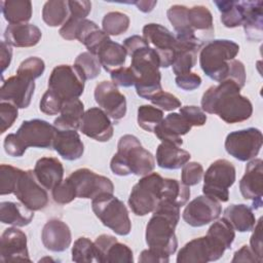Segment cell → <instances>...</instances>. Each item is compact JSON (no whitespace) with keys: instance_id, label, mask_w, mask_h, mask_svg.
Instances as JSON below:
<instances>
[{"instance_id":"1","label":"cell","mask_w":263,"mask_h":263,"mask_svg":"<svg viewBox=\"0 0 263 263\" xmlns=\"http://www.w3.org/2000/svg\"><path fill=\"white\" fill-rule=\"evenodd\" d=\"M240 89L231 80L211 86L202 95L201 109L209 114L218 115L226 123L248 120L253 114V105L247 97L240 95Z\"/></svg>"},{"instance_id":"2","label":"cell","mask_w":263,"mask_h":263,"mask_svg":"<svg viewBox=\"0 0 263 263\" xmlns=\"http://www.w3.org/2000/svg\"><path fill=\"white\" fill-rule=\"evenodd\" d=\"M179 220V206L167 200L159 201L146 225L145 238L149 249L168 257L175 254L178 248L175 229Z\"/></svg>"},{"instance_id":"3","label":"cell","mask_w":263,"mask_h":263,"mask_svg":"<svg viewBox=\"0 0 263 263\" xmlns=\"http://www.w3.org/2000/svg\"><path fill=\"white\" fill-rule=\"evenodd\" d=\"M154 167V156L142 146L137 137L124 135L119 139L117 152L110 161V168L113 174L120 177L132 174L143 177L152 173Z\"/></svg>"},{"instance_id":"4","label":"cell","mask_w":263,"mask_h":263,"mask_svg":"<svg viewBox=\"0 0 263 263\" xmlns=\"http://www.w3.org/2000/svg\"><path fill=\"white\" fill-rule=\"evenodd\" d=\"M129 57L130 68L137 76L136 91L139 97L150 101L153 96L162 91L159 57L150 45L137 49Z\"/></svg>"},{"instance_id":"5","label":"cell","mask_w":263,"mask_h":263,"mask_svg":"<svg viewBox=\"0 0 263 263\" xmlns=\"http://www.w3.org/2000/svg\"><path fill=\"white\" fill-rule=\"evenodd\" d=\"M239 52V45L229 39H215L201 47L199 65L203 73L217 82L227 79L231 61Z\"/></svg>"},{"instance_id":"6","label":"cell","mask_w":263,"mask_h":263,"mask_svg":"<svg viewBox=\"0 0 263 263\" xmlns=\"http://www.w3.org/2000/svg\"><path fill=\"white\" fill-rule=\"evenodd\" d=\"M91 209L103 225L114 233L120 236L129 234L132 222L128 211L123 201L113 193H103L95 197L91 201Z\"/></svg>"},{"instance_id":"7","label":"cell","mask_w":263,"mask_h":263,"mask_svg":"<svg viewBox=\"0 0 263 263\" xmlns=\"http://www.w3.org/2000/svg\"><path fill=\"white\" fill-rule=\"evenodd\" d=\"M163 180L164 178L159 174L150 173L143 176L133 187L128 197V205L135 215L142 217L153 213L161 200Z\"/></svg>"},{"instance_id":"8","label":"cell","mask_w":263,"mask_h":263,"mask_svg":"<svg viewBox=\"0 0 263 263\" xmlns=\"http://www.w3.org/2000/svg\"><path fill=\"white\" fill-rule=\"evenodd\" d=\"M236 171L227 159H217L208 167L203 176L202 192L220 202L229 199V188L234 184Z\"/></svg>"},{"instance_id":"9","label":"cell","mask_w":263,"mask_h":263,"mask_svg":"<svg viewBox=\"0 0 263 263\" xmlns=\"http://www.w3.org/2000/svg\"><path fill=\"white\" fill-rule=\"evenodd\" d=\"M262 144L261 130L256 127H249L228 134L224 146L226 152L235 159L249 161L259 154Z\"/></svg>"},{"instance_id":"10","label":"cell","mask_w":263,"mask_h":263,"mask_svg":"<svg viewBox=\"0 0 263 263\" xmlns=\"http://www.w3.org/2000/svg\"><path fill=\"white\" fill-rule=\"evenodd\" d=\"M84 82L85 80L74 65H59L49 75L48 89L65 101L79 98L83 93Z\"/></svg>"},{"instance_id":"11","label":"cell","mask_w":263,"mask_h":263,"mask_svg":"<svg viewBox=\"0 0 263 263\" xmlns=\"http://www.w3.org/2000/svg\"><path fill=\"white\" fill-rule=\"evenodd\" d=\"M55 135L57 128L53 124L37 118L23 121L15 133L17 141L25 150L29 147L53 149Z\"/></svg>"},{"instance_id":"12","label":"cell","mask_w":263,"mask_h":263,"mask_svg":"<svg viewBox=\"0 0 263 263\" xmlns=\"http://www.w3.org/2000/svg\"><path fill=\"white\" fill-rule=\"evenodd\" d=\"M68 179L71 181L78 198L93 199L100 194L114 192V185L109 178L98 175L86 167L74 171Z\"/></svg>"},{"instance_id":"13","label":"cell","mask_w":263,"mask_h":263,"mask_svg":"<svg viewBox=\"0 0 263 263\" xmlns=\"http://www.w3.org/2000/svg\"><path fill=\"white\" fill-rule=\"evenodd\" d=\"M142 32L143 38L149 45L152 44V48L157 52L160 67L168 68L172 66L177 49L176 36L162 25L155 23L145 25Z\"/></svg>"},{"instance_id":"14","label":"cell","mask_w":263,"mask_h":263,"mask_svg":"<svg viewBox=\"0 0 263 263\" xmlns=\"http://www.w3.org/2000/svg\"><path fill=\"white\" fill-rule=\"evenodd\" d=\"M225 249L208 235L188 241L178 253V263H206L219 260Z\"/></svg>"},{"instance_id":"15","label":"cell","mask_w":263,"mask_h":263,"mask_svg":"<svg viewBox=\"0 0 263 263\" xmlns=\"http://www.w3.org/2000/svg\"><path fill=\"white\" fill-rule=\"evenodd\" d=\"M13 194L20 202L34 212L44 209L48 203L47 191L32 170L23 172Z\"/></svg>"},{"instance_id":"16","label":"cell","mask_w":263,"mask_h":263,"mask_svg":"<svg viewBox=\"0 0 263 263\" xmlns=\"http://www.w3.org/2000/svg\"><path fill=\"white\" fill-rule=\"evenodd\" d=\"M222 213L220 201L208 195L192 199L183 211V220L192 227H201L216 221Z\"/></svg>"},{"instance_id":"17","label":"cell","mask_w":263,"mask_h":263,"mask_svg":"<svg viewBox=\"0 0 263 263\" xmlns=\"http://www.w3.org/2000/svg\"><path fill=\"white\" fill-rule=\"evenodd\" d=\"M93 96L99 107L113 120L118 121L125 116L126 99L113 82L104 80L98 83Z\"/></svg>"},{"instance_id":"18","label":"cell","mask_w":263,"mask_h":263,"mask_svg":"<svg viewBox=\"0 0 263 263\" xmlns=\"http://www.w3.org/2000/svg\"><path fill=\"white\" fill-rule=\"evenodd\" d=\"M35 90V82L29 78L14 75L3 81L0 88V99L9 102L18 109L29 107Z\"/></svg>"},{"instance_id":"19","label":"cell","mask_w":263,"mask_h":263,"mask_svg":"<svg viewBox=\"0 0 263 263\" xmlns=\"http://www.w3.org/2000/svg\"><path fill=\"white\" fill-rule=\"evenodd\" d=\"M262 182L263 161L261 158H253L246 165V172L239 181V190L245 199L253 201V209L262 206Z\"/></svg>"},{"instance_id":"20","label":"cell","mask_w":263,"mask_h":263,"mask_svg":"<svg viewBox=\"0 0 263 263\" xmlns=\"http://www.w3.org/2000/svg\"><path fill=\"white\" fill-rule=\"evenodd\" d=\"M79 129L83 135L98 142H108L114 132L109 116L98 107L89 108L84 112Z\"/></svg>"},{"instance_id":"21","label":"cell","mask_w":263,"mask_h":263,"mask_svg":"<svg viewBox=\"0 0 263 263\" xmlns=\"http://www.w3.org/2000/svg\"><path fill=\"white\" fill-rule=\"evenodd\" d=\"M0 247L2 262L31 261L27 247V235L15 226L3 231Z\"/></svg>"},{"instance_id":"22","label":"cell","mask_w":263,"mask_h":263,"mask_svg":"<svg viewBox=\"0 0 263 263\" xmlns=\"http://www.w3.org/2000/svg\"><path fill=\"white\" fill-rule=\"evenodd\" d=\"M95 245L99 254V263L134 262L133 251L129 247L119 242L113 235L101 234L96 238Z\"/></svg>"},{"instance_id":"23","label":"cell","mask_w":263,"mask_h":263,"mask_svg":"<svg viewBox=\"0 0 263 263\" xmlns=\"http://www.w3.org/2000/svg\"><path fill=\"white\" fill-rule=\"evenodd\" d=\"M41 240L45 249L55 253L64 252L71 245V230L62 220L50 219L42 228Z\"/></svg>"},{"instance_id":"24","label":"cell","mask_w":263,"mask_h":263,"mask_svg":"<svg viewBox=\"0 0 263 263\" xmlns=\"http://www.w3.org/2000/svg\"><path fill=\"white\" fill-rule=\"evenodd\" d=\"M190 123L180 113H170L162 121L155 127L154 134L161 142L173 143L178 146H182V136L188 134L191 130Z\"/></svg>"},{"instance_id":"25","label":"cell","mask_w":263,"mask_h":263,"mask_svg":"<svg viewBox=\"0 0 263 263\" xmlns=\"http://www.w3.org/2000/svg\"><path fill=\"white\" fill-rule=\"evenodd\" d=\"M42 37L41 30L33 24L8 25L4 31V39L14 47H32L39 43Z\"/></svg>"},{"instance_id":"26","label":"cell","mask_w":263,"mask_h":263,"mask_svg":"<svg viewBox=\"0 0 263 263\" xmlns=\"http://www.w3.org/2000/svg\"><path fill=\"white\" fill-rule=\"evenodd\" d=\"M53 150L66 160L79 159L84 152V146L77 130L57 129Z\"/></svg>"},{"instance_id":"27","label":"cell","mask_w":263,"mask_h":263,"mask_svg":"<svg viewBox=\"0 0 263 263\" xmlns=\"http://www.w3.org/2000/svg\"><path fill=\"white\" fill-rule=\"evenodd\" d=\"M34 174L46 190H52L63 181L64 166L55 157H41L36 161Z\"/></svg>"},{"instance_id":"28","label":"cell","mask_w":263,"mask_h":263,"mask_svg":"<svg viewBox=\"0 0 263 263\" xmlns=\"http://www.w3.org/2000/svg\"><path fill=\"white\" fill-rule=\"evenodd\" d=\"M243 4V30L248 40L261 41L263 30V2L242 1Z\"/></svg>"},{"instance_id":"29","label":"cell","mask_w":263,"mask_h":263,"mask_svg":"<svg viewBox=\"0 0 263 263\" xmlns=\"http://www.w3.org/2000/svg\"><path fill=\"white\" fill-rule=\"evenodd\" d=\"M187 21L190 30L200 41L203 42L205 39L213 36V15L208 7L203 5H194L188 8Z\"/></svg>"},{"instance_id":"30","label":"cell","mask_w":263,"mask_h":263,"mask_svg":"<svg viewBox=\"0 0 263 263\" xmlns=\"http://www.w3.org/2000/svg\"><path fill=\"white\" fill-rule=\"evenodd\" d=\"M190 153L173 143L161 142L156 149L157 165L165 170H178L190 160Z\"/></svg>"},{"instance_id":"31","label":"cell","mask_w":263,"mask_h":263,"mask_svg":"<svg viewBox=\"0 0 263 263\" xmlns=\"http://www.w3.org/2000/svg\"><path fill=\"white\" fill-rule=\"evenodd\" d=\"M84 115V105L78 98L65 100L62 105L61 113L53 121L57 129H74L80 127Z\"/></svg>"},{"instance_id":"32","label":"cell","mask_w":263,"mask_h":263,"mask_svg":"<svg viewBox=\"0 0 263 263\" xmlns=\"http://www.w3.org/2000/svg\"><path fill=\"white\" fill-rule=\"evenodd\" d=\"M69 17L66 23L61 27L59 33L66 40L76 39V31L79 24L86 18L91 10V3L87 0L68 1Z\"/></svg>"},{"instance_id":"33","label":"cell","mask_w":263,"mask_h":263,"mask_svg":"<svg viewBox=\"0 0 263 263\" xmlns=\"http://www.w3.org/2000/svg\"><path fill=\"white\" fill-rule=\"evenodd\" d=\"M34 218V211L30 210L22 202L2 201L0 203V220L3 224L15 227L29 225Z\"/></svg>"},{"instance_id":"34","label":"cell","mask_w":263,"mask_h":263,"mask_svg":"<svg viewBox=\"0 0 263 263\" xmlns=\"http://www.w3.org/2000/svg\"><path fill=\"white\" fill-rule=\"evenodd\" d=\"M126 55L127 53L123 45L114 42L111 39L105 42L97 53L101 66L109 73L123 67L126 61Z\"/></svg>"},{"instance_id":"35","label":"cell","mask_w":263,"mask_h":263,"mask_svg":"<svg viewBox=\"0 0 263 263\" xmlns=\"http://www.w3.org/2000/svg\"><path fill=\"white\" fill-rule=\"evenodd\" d=\"M224 218L232 225L234 230L249 232L256 224L255 214L252 208L243 203L230 204L224 210Z\"/></svg>"},{"instance_id":"36","label":"cell","mask_w":263,"mask_h":263,"mask_svg":"<svg viewBox=\"0 0 263 263\" xmlns=\"http://www.w3.org/2000/svg\"><path fill=\"white\" fill-rule=\"evenodd\" d=\"M1 10L9 25L26 24L32 16V2L29 0H5L1 2Z\"/></svg>"},{"instance_id":"37","label":"cell","mask_w":263,"mask_h":263,"mask_svg":"<svg viewBox=\"0 0 263 263\" xmlns=\"http://www.w3.org/2000/svg\"><path fill=\"white\" fill-rule=\"evenodd\" d=\"M70 14L68 1L49 0L42 8V20L49 27L63 26Z\"/></svg>"},{"instance_id":"38","label":"cell","mask_w":263,"mask_h":263,"mask_svg":"<svg viewBox=\"0 0 263 263\" xmlns=\"http://www.w3.org/2000/svg\"><path fill=\"white\" fill-rule=\"evenodd\" d=\"M221 12V22L226 28H236L242 26L243 4L242 1H215Z\"/></svg>"},{"instance_id":"39","label":"cell","mask_w":263,"mask_h":263,"mask_svg":"<svg viewBox=\"0 0 263 263\" xmlns=\"http://www.w3.org/2000/svg\"><path fill=\"white\" fill-rule=\"evenodd\" d=\"M189 197L190 189L188 186L176 179L164 178L161 191V200H167L181 208L187 203Z\"/></svg>"},{"instance_id":"40","label":"cell","mask_w":263,"mask_h":263,"mask_svg":"<svg viewBox=\"0 0 263 263\" xmlns=\"http://www.w3.org/2000/svg\"><path fill=\"white\" fill-rule=\"evenodd\" d=\"M206 235L222 246L225 250L231 248L235 238L234 228L224 217L217 220L210 226Z\"/></svg>"},{"instance_id":"41","label":"cell","mask_w":263,"mask_h":263,"mask_svg":"<svg viewBox=\"0 0 263 263\" xmlns=\"http://www.w3.org/2000/svg\"><path fill=\"white\" fill-rule=\"evenodd\" d=\"M72 260L77 263H99V254L95 241L87 237H79L72 247Z\"/></svg>"},{"instance_id":"42","label":"cell","mask_w":263,"mask_h":263,"mask_svg":"<svg viewBox=\"0 0 263 263\" xmlns=\"http://www.w3.org/2000/svg\"><path fill=\"white\" fill-rule=\"evenodd\" d=\"M74 67L78 70L84 80L98 77L102 68L98 57L90 53L89 51H84L78 54L75 59Z\"/></svg>"},{"instance_id":"43","label":"cell","mask_w":263,"mask_h":263,"mask_svg":"<svg viewBox=\"0 0 263 263\" xmlns=\"http://www.w3.org/2000/svg\"><path fill=\"white\" fill-rule=\"evenodd\" d=\"M129 17L119 11H110L106 13L102 21L103 31L109 36H118L126 32L129 27Z\"/></svg>"},{"instance_id":"44","label":"cell","mask_w":263,"mask_h":263,"mask_svg":"<svg viewBox=\"0 0 263 263\" xmlns=\"http://www.w3.org/2000/svg\"><path fill=\"white\" fill-rule=\"evenodd\" d=\"M163 111L151 105H142L138 108L137 121L141 128L153 133L155 127L162 121Z\"/></svg>"},{"instance_id":"45","label":"cell","mask_w":263,"mask_h":263,"mask_svg":"<svg viewBox=\"0 0 263 263\" xmlns=\"http://www.w3.org/2000/svg\"><path fill=\"white\" fill-rule=\"evenodd\" d=\"M23 170L9 164H1L0 166V194H13L23 174Z\"/></svg>"},{"instance_id":"46","label":"cell","mask_w":263,"mask_h":263,"mask_svg":"<svg viewBox=\"0 0 263 263\" xmlns=\"http://www.w3.org/2000/svg\"><path fill=\"white\" fill-rule=\"evenodd\" d=\"M45 70L44 61L37 57H30L24 60L16 71V74L31 80H35L40 77Z\"/></svg>"},{"instance_id":"47","label":"cell","mask_w":263,"mask_h":263,"mask_svg":"<svg viewBox=\"0 0 263 263\" xmlns=\"http://www.w3.org/2000/svg\"><path fill=\"white\" fill-rule=\"evenodd\" d=\"M203 176V167L199 162L191 161L183 165L181 174V182L190 187L198 184Z\"/></svg>"},{"instance_id":"48","label":"cell","mask_w":263,"mask_h":263,"mask_svg":"<svg viewBox=\"0 0 263 263\" xmlns=\"http://www.w3.org/2000/svg\"><path fill=\"white\" fill-rule=\"evenodd\" d=\"M51 195L54 202L59 204L70 203L76 198L74 187L68 178L66 180H63L51 190Z\"/></svg>"},{"instance_id":"49","label":"cell","mask_w":263,"mask_h":263,"mask_svg":"<svg viewBox=\"0 0 263 263\" xmlns=\"http://www.w3.org/2000/svg\"><path fill=\"white\" fill-rule=\"evenodd\" d=\"M63 102L64 101L52 90L47 89L40 100L39 109L46 115H57L61 113Z\"/></svg>"},{"instance_id":"50","label":"cell","mask_w":263,"mask_h":263,"mask_svg":"<svg viewBox=\"0 0 263 263\" xmlns=\"http://www.w3.org/2000/svg\"><path fill=\"white\" fill-rule=\"evenodd\" d=\"M17 107L9 102L0 103V133H5L12 126L18 116Z\"/></svg>"},{"instance_id":"51","label":"cell","mask_w":263,"mask_h":263,"mask_svg":"<svg viewBox=\"0 0 263 263\" xmlns=\"http://www.w3.org/2000/svg\"><path fill=\"white\" fill-rule=\"evenodd\" d=\"M112 82L116 86L130 87L135 85L137 76L130 67H121L111 72L110 74Z\"/></svg>"},{"instance_id":"52","label":"cell","mask_w":263,"mask_h":263,"mask_svg":"<svg viewBox=\"0 0 263 263\" xmlns=\"http://www.w3.org/2000/svg\"><path fill=\"white\" fill-rule=\"evenodd\" d=\"M150 102L162 111H172L181 107V102L176 96L163 90L153 96Z\"/></svg>"},{"instance_id":"53","label":"cell","mask_w":263,"mask_h":263,"mask_svg":"<svg viewBox=\"0 0 263 263\" xmlns=\"http://www.w3.org/2000/svg\"><path fill=\"white\" fill-rule=\"evenodd\" d=\"M181 115L190 123L191 126H202L206 122L205 112L197 106H184L180 107Z\"/></svg>"},{"instance_id":"54","label":"cell","mask_w":263,"mask_h":263,"mask_svg":"<svg viewBox=\"0 0 263 263\" xmlns=\"http://www.w3.org/2000/svg\"><path fill=\"white\" fill-rule=\"evenodd\" d=\"M176 84L183 90H194L201 84V77L193 72H188L176 76Z\"/></svg>"},{"instance_id":"55","label":"cell","mask_w":263,"mask_h":263,"mask_svg":"<svg viewBox=\"0 0 263 263\" xmlns=\"http://www.w3.org/2000/svg\"><path fill=\"white\" fill-rule=\"evenodd\" d=\"M250 248L252 251L257 255V257L261 260H263L262 255V218H260L254 228L253 233L250 237Z\"/></svg>"},{"instance_id":"56","label":"cell","mask_w":263,"mask_h":263,"mask_svg":"<svg viewBox=\"0 0 263 263\" xmlns=\"http://www.w3.org/2000/svg\"><path fill=\"white\" fill-rule=\"evenodd\" d=\"M3 147L5 152L12 157H21L25 154L26 150L22 147L17 141L15 134H8L3 142Z\"/></svg>"},{"instance_id":"57","label":"cell","mask_w":263,"mask_h":263,"mask_svg":"<svg viewBox=\"0 0 263 263\" xmlns=\"http://www.w3.org/2000/svg\"><path fill=\"white\" fill-rule=\"evenodd\" d=\"M232 263L234 262H255L261 263L262 260L257 257V255L252 251L250 246H242L239 250H237L233 254V258L231 260Z\"/></svg>"},{"instance_id":"58","label":"cell","mask_w":263,"mask_h":263,"mask_svg":"<svg viewBox=\"0 0 263 263\" xmlns=\"http://www.w3.org/2000/svg\"><path fill=\"white\" fill-rule=\"evenodd\" d=\"M139 262L141 263H167L170 262V257L160 254L152 249L143 250L139 256Z\"/></svg>"},{"instance_id":"59","label":"cell","mask_w":263,"mask_h":263,"mask_svg":"<svg viewBox=\"0 0 263 263\" xmlns=\"http://www.w3.org/2000/svg\"><path fill=\"white\" fill-rule=\"evenodd\" d=\"M122 45L125 48L127 55H130L134 51H136L137 49H139L141 47L149 45V43L143 38V36L133 35V36H129L126 39H124Z\"/></svg>"},{"instance_id":"60","label":"cell","mask_w":263,"mask_h":263,"mask_svg":"<svg viewBox=\"0 0 263 263\" xmlns=\"http://www.w3.org/2000/svg\"><path fill=\"white\" fill-rule=\"evenodd\" d=\"M0 53H1V71L2 73L9 67L11 58H12V49L11 45H9L5 40L1 41V47H0Z\"/></svg>"},{"instance_id":"61","label":"cell","mask_w":263,"mask_h":263,"mask_svg":"<svg viewBox=\"0 0 263 263\" xmlns=\"http://www.w3.org/2000/svg\"><path fill=\"white\" fill-rule=\"evenodd\" d=\"M133 4H135L140 11H142L144 13H148L154 9L155 5L157 4V1H155V0H148V1L140 0V1H134Z\"/></svg>"}]
</instances>
